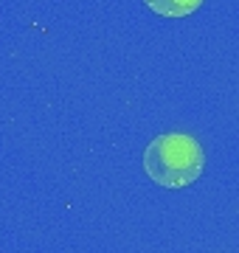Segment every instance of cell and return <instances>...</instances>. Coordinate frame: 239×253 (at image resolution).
Wrapping results in <instances>:
<instances>
[{"mask_svg": "<svg viewBox=\"0 0 239 253\" xmlns=\"http://www.w3.org/2000/svg\"><path fill=\"white\" fill-rule=\"evenodd\" d=\"M144 169L163 189L192 186L205 169V152L192 135L169 132L155 138L144 152Z\"/></svg>", "mask_w": 239, "mask_h": 253, "instance_id": "cell-1", "label": "cell"}, {"mask_svg": "<svg viewBox=\"0 0 239 253\" xmlns=\"http://www.w3.org/2000/svg\"><path fill=\"white\" fill-rule=\"evenodd\" d=\"M147 6L160 17H189L202 6V0H147Z\"/></svg>", "mask_w": 239, "mask_h": 253, "instance_id": "cell-2", "label": "cell"}]
</instances>
